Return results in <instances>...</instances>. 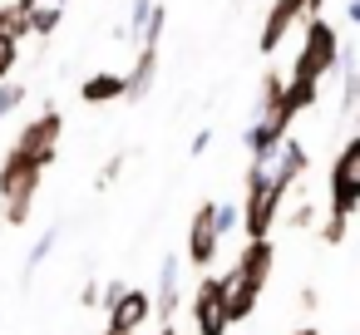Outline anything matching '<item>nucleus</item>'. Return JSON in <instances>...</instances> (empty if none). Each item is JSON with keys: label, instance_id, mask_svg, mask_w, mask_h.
Masks as SVG:
<instances>
[{"label": "nucleus", "instance_id": "1", "mask_svg": "<svg viewBox=\"0 0 360 335\" xmlns=\"http://www.w3.org/2000/svg\"><path fill=\"white\" fill-rule=\"evenodd\" d=\"M40 183H45V168L30 163L25 153L11 148L6 158H0V212H6V227H25L30 222Z\"/></svg>", "mask_w": 360, "mask_h": 335}, {"label": "nucleus", "instance_id": "2", "mask_svg": "<svg viewBox=\"0 0 360 335\" xmlns=\"http://www.w3.org/2000/svg\"><path fill=\"white\" fill-rule=\"evenodd\" d=\"M301 55H296V65H291V74L296 79H316V84H326V74H335V55H340V35H335V25L326 20V15H311V20H301Z\"/></svg>", "mask_w": 360, "mask_h": 335}, {"label": "nucleus", "instance_id": "3", "mask_svg": "<svg viewBox=\"0 0 360 335\" xmlns=\"http://www.w3.org/2000/svg\"><path fill=\"white\" fill-rule=\"evenodd\" d=\"M291 188L286 183H247V197H242V232L247 237H271V227L281 222V207H286Z\"/></svg>", "mask_w": 360, "mask_h": 335}, {"label": "nucleus", "instance_id": "4", "mask_svg": "<svg viewBox=\"0 0 360 335\" xmlns=\"http://www.w3.org/2000/svg\"><path fill=\"white\" fill-rule=\"evenodd\" d=\"M330 212L335 217L360 212V138H345L330 163Z\"/></svg>", "mask_w": 360, "mask_h": 335}, {"label": "nucleus", "instance_id": "5", "mask_svg": "<svg viewBox=\"0 0 360 335\" xmlns=\"http://www.w3.org/2000/svg\"><path fill=\"white\" fill-rule=\"evenodd\" d=\"M60 133H65V114H60V109H45V114H35V119L20 129V138H15L11 148H15V153H25L30 163L50 168V163H55V153H60Z\"/></svg>", "mask_w": 360, "mask_h": 335}, {"label": "nucleus", "instance_id": "6", "mask_svg": "<svg viewBox=\"0 0 360 335\" xmlns=\"http://www.w3.org/2000/svg\"><path fill=\"white\" fill-rule=\"evenodd\" d=\"M217 251H222V237L212 227V202H198V212L188 222V251H183V261L193 271H212L217 266Z\"/></svg>", "mask_w": 360, "mask_h": 335}, {"label": "nucleus", "instance_id": "7", "mask_svg": "<svg viewBox=\"0 0 360 335\" xmlns=\"http://www.w3.org/2000/svg\"><path fill=\"white\" fill-rule=\"evenodd\" d=\"M198 335H227V310H222V281L212 271H198V291L188 296Z\"/></svg>", "mask_w": 360, "mask_h": 335}, {"label": "nucleus", "instance_id": "8", "mask_svg": "<svg viewBox=\"0 0 360 335\" xmlns=\"http://www.w3.org/2000/svg\"><path fill=\"white\" fill-rule=\"evenodd\" d=\"M271 266H276V247H271V237H247L242 256L232 261V276H242V281H252V286H262V291H266Z\"/></svg>", "mask_w": 360, "mask_h": 335}, {"label": "nucleus", "instance_id": "9", "mask_svg": "<svg viewBox=\"0 0 360 335\" xmlns=\"http://www.w3.org/2000/svg\"><path fill=\"white\" fill-rule=\"evenodd\" d=\"M148 296H153V315H158V320H173V315H178V306H183V256H163L158 286H153Z\"/></svg>", "mask_w": 360, "mask_h": 335}, {"label": "nucleus", "instance_id": "10", "mask_svg": "<svg viewBox=\"0 0 360 335\" xmlns=\"http://www.w3.org/2000/svg\"><path fill=\"white\" fill-rule=\"evenodd\" d=\"M104 310H109V325H114V330H134V335H139V330H143V320L153 315V296H148V291H139V286H124V296H119V301H109Z\"/></svg>", "mask_w": 360, "mask_h": 335}, {"label": "nucleus", "instance_id": "11", "mask_svg": "<svg viewBox=\"0 0 360 335\" xmlns=\"http://www.w3.org/2000/svg\"><path fill=\"white\" fill-rule=\"evenodd\" d=\"M296 25H301V0H271V11H266V25H262L257 50H262V55H276V50H281V40H286Z\"/></svg>", "mask_w": 360, "mask_h": 335}, {"label": "nucleus", "instance_id": "12", "mask_svg": "<svg viewBox=\"0 0 360 335\" xmlns=\"http://www.w3.org/2000/svg\"><path fill=\"white\" fill-rule=\"evenodd\" d=\"M217 281H222V310H227V325L247 320V315L257 310V301H262V286H252V281H242V276H232V271H222Z\"/></svg>", "mask_w": 360, "mask_h": 335}, {"label": "nucleus", "instance_id": "13", "mask_svg": "<svg viewBox=\"0 0 360 335\" xmlns=\"http://www.w3.org/2000/svg\"><path fill=\"white\" fill-rule=\"evenodd\" d=\"M153 79H158V45H143L139 60H134V70L124 74V99H148Z\"/></svg>", "mask_w": 360, "mask_h": 335}, {"label": "nucleus", "instance_id": "14", "mask_svg": "<svg viewBox=\"0 0 360 335\" xmlns=\"http://www.w3.org/2000/svg\"><path fill=\"white\" fill-rule=\"evenodd\" d=\"M79 99H84V104H119V99H124V74H114V70L84 74V84H79Z\"/></svg>", "mask_w": 360, "mask_h": 335}, {"label": "nucleus", "instance_id": "15", "mask_svg": "<svg viewBox=\"0 0 360 335\" xmlns=\"http://www.w3.org/2000/svg\"><path fill=\"white\" fill-rule=\"evenodd\" d=\"M60 20H65V6H50V0H40V6L25 15V25H30V35H40V40H50L55 30H60Z\"/></svg>", "mask_w": 360, "mask_h": 335}, {"label": "nucleus", "instance_id": "16", "mask_svg": "<svg viewBox=\"0 0 360 335\" xmlns=\"http://www.w3.org/2000/svg\"><path fill=\"white\" fill-rule=\"evenodd\" d=\"M60 247V227H45V237H35V247H30V256H25V281L50 261V251Z\"/></svg>", "mask_w": 360, "mask_h": 335}, {"label": "nucleus", "instance_id": "17", "mask_svg": "<svg viewBox=\"0 0 360 335\" xmlns=\"http://www.w3.org/2000/svg\"><path fill=\"white\" fill-rule=\"evenodd\" d=\"M281 84H286V79H281L276 70H266V74H262V94H257V119H266V114H271V109L281 104Z\"/></svg>", "mask_w": 360, "mask_h": 335}, {"label": "nucleus", "instance_id": "18", "mask_svg": "<svg viewBox=\"0 0 360 335\" xmlns=\"http://www.w3.org/2000/svg\"><path fill=\"white\" fill-rule=\"evenodd\" d=\"M0 35H6V40H25V35H30L25 11H15L11 0H0Z\"/></svg>", "mask_w": 360, "mask_h": 335}, {"label": "nucleus", "instance_id": "19", "mask_svg": "<svg viewBox=\"0 0 360 335\" xmlns=\"http://www.w3.org/2000/svg\"><path fill=\"white\" fill-rule=\"evenodd\" d=\"M163 25H168V6H163V0H153V11H148V20H143V30H139V45H158V40H163Z\"/></svg>", "mask_w": 360, "mask_h": 335}, {"label": "nucleus", "instance_id": "20", "mask_svg": "<svg viewBox=\"0 0 360 335\" xmlns=\"http://www.w3.org/2000/svg\"><path fill=\"white\" fill-rule=\"evenodd\" d=\"M148 11H153V0H134V6H129V20L119 25V40H139V30H143V20H148Z\"/></svg>", "mask_w": 360, "mask_h": 335}, {"label": "nucleus", "instance_id": "21", "mask_svg": "<svg viewBox=\"0 0 360 335\" xmlns=\"http://www.w3.org/2000/svg\"><path fill=\"white\" fill-rule=\"evenodd\" d=\"M25 104V84L11 74V79H0V119H6V114H15Z\"/></svg>", "mask_w": 360, "mask_h": 335}, {"label": "nucleus", "instance_id": "22", "mask_svg": "<svg viewBox=\"0 0 360 335\" xmlns=\"http://www.w3.org/2000/svg\"><path fill=\"white\" fill-rule=\"evenodd\" d=\"M15 65H20V40H6V35H0V79H11Z\"/></svg>", "mask_w": 360, "mask_h": 335}, {"label": "nucleus", "instance_id": "23", "mask_svg": "<svg viewBox=\"0 0 360 335\" xmlns=\"http://www.w3.org/2000/svg\"><path fill=\"white\" fill-rule=\"evenodd\" d=\"M212 227H217V237L237 232V207L232 202H212Z\"/></svg>", "mask_w": 360, "mask_h": 335}, {"label": "nucleus", "instance_id": "24", "mask_svg": "<svg viewBox=\"0 0 360 335\" xmlns=\"http://www.w3.org/2000/svg\"><path fill=\"white\" fill-rule=\"evenodd\" d=\"M345 232H350V217H335V212H330V217H326V227H321V242H326V247H340V242H345Z\"/></svg>", "mask_w": 360, "mask_h": 335}, {"label": "nucleus", "instance_id": "25", "mask_svg": "<svg viewBox=\"0 0 360 335\" xmlns=\"http://www.w3.org/2000/svg\"><path fill=\"white\" fill-rule=\"evenodd\" d=\"M124 163H129V153H114V158H109V163L99 168V178H94V188H109V183H114V178L124 173Z\"/></svg>", "mask_w": 360, "mask_h": 335}, {"label": "nucleus", "instance_id": "26", "mask_svg": "<svg viewBox=\"0 0 360 335\" xmlns=\"http://www.w3.org/2000/svg\"><path fill=\"white\" fill-rule=\"evenodd\" d=\"M311 222H316V207L311 202H301V207L286 212V227H311Z\"/></svg>", "mask_w": 360, "mask_h": 335}, {"label": "nucleus", "instance_id": "27", "mask_svg": "<svg viewBox=\"0 0 360 335\" xmlns=\"http://www.w3.org/2000/svg\"><path fill=\"white\" fill-rule=\"evenodd\" d=\"M296 306H301V310L311 315V310L321 306V291H316V286H301V296H296Z\"/></svg>", "mask_w": 360, "mask_h": 335}, {"label": "nucleus", "instance_id": "28", "mask_svg": "<svg viewBox=\"0 0 360 335\" xmlns=\"http://www.w3.org/2000/svg\"><path fill=\"white\" fill-rule=\"evenodd\" d=\"M79 306L89 310V306H99V281H84V291H79Z\"/></svg>", "mask_w": 360, "mask_h": 335}, {"label": "nucleus", "instance_id": "29", "mask_svg": "<svg viewBox=\"0 0 360 335\" xmlns=\"http://www.w3.org/2000/svg\"><path fill=\"white\" fill-rule=\"evenodd\" d=\"M207 148H212V129H202V133H198V138H193V158H202V153H207Z\"/></svg>", "mask_w": 360, "mask_h": 335}, {"label": "nucleus", "instance_id": "30", "mask_svg": "<svg viewBox=\"0 0 360 335\" xmlns=\"http://www.w3.org/2000/svg\"><path fill=\"white\" fill-rule=\"evenodd\" d=\"M158 335H178V330H173V320H163V325H158Z\"/></svg>", "mask_w": 360, "mask_h": 335}, {"label": "nucleus", "instance_id": "31", "mask_svg": "<svg viewBox=\"0 0 360 335\" xmlns=\"http://www.w3.org/2000/svg\"><path fill=\"white\" fill-rule=\"evenodd\" d=\"M296 335H321V325H301V330H296Z\"/></svg>", "mask_w": 360, "mask_h": 335}, {"label": "nucleus", "instance_id": "32", "mask_svg": "<svg viewBox=\"0 0 360 335\" xmlns=\"http://www.w3.org/2000/svg\"><path fill=\"white\" fill-rule=\"evenodd\" d=\"M104 335H134V330H114V325H109V330H104Z\"/></svg>", "mask_w": 360, "mask_h": 335}, {"label": "nucleus", "instance_id": "33", "mask_svg": "<svg viewBox=\"0 0 360 335\" xmlns=\"http://www.w3.org/2000/svg\"><path fill=\"white\" fill-rule=\"evenodd\" d=\"M50 6H70V0H50Z\"/></svg>", "mask_w": 360, "mask_h": 335}]
</instances>
